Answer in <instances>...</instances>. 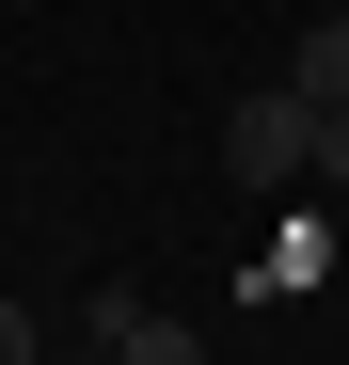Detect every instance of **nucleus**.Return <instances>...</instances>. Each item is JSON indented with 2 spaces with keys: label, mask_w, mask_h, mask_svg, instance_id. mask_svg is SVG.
<instances>
[{
  "label": "nucleus",
  "mask_w": 349,
  "mask_h": 365,
  "mask_svg": "<svg viewBox=\"0 0 349 365\" xmlns=\"http://www.w3.org/2000/svg\"><path fill=\"white\" fill-rule=\"evenodd\" d=\"M0 365H48V334H32V302H0Z\"/></svg>",
  "instance_id": "5"
},
{
  "label": "nucleus",
  "mask_w": 349,
  "mask_h": 365,
  "mask_svg": "<svg viewBox=\"0 0 349 365\" xmlns=\"http://www.w3.org/2000/svg\"><path fill=\"white\" fill-rule=\"evenodd\" d=\"M302 143H318V111L286 96V80H270V96H239V111H222V159H239V175H302Z\"/></svg>",
  "instance_id": "2"
},
{
  "label": "nucleus",
  "mask_w": 349,
  "mask_h": 365,
  "mask_svg": "<svg viewBox=\"0 0 349 365\" xmlns=\"http://www.w3.org/2000/svg\"><path fill=\"white\" fill-rule=\"evenodd\" d=\"M80 334H95L111 365H207V334H191V318H159V302H127V286H95V302H80Z\"/></svg>",
  "instance_id": "1"
},
{
  "label": "nucleus",
  "mask_w": 349,
  "mask_h": 365,
  "mask_svg": "<svg viewBox=\"0 0 349 365\" xmlns=\"http://www.w3.org/2000/svg\"><path fill=\"white\" fill-rule=\"evenodd\" d=\"M302 175H318V191H349V96L318 111V143H302Z\"/></svg>",
  "instance_id": "4"
},
{
  "label": "nucleus",
  "mask_w": 349,
  "mask_h": 365,
  "mask_svg": "<svg viewBox=\"0 0 349 365\" xmlns=\"http://www.w3.org/2000/svg\"><path fill=\"white\" fill-rule=\"evenodd\" d=\"M286 96H302V111H333V96H349V16L286 32Z\"/></svg>",
  "instance_id": "3"
}]
</instances>
